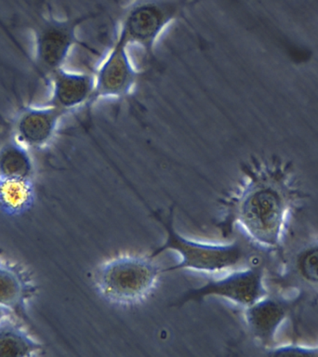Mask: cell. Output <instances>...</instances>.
Masks as SVG:
<instances>
[{"instance_id":"cell-1","label":"cell","mask_w":318,"mask_h":357,"mask_svg":"<svg viewBox=\"0 0 318 357\" xmlns=\"http://www.w3.org/2000/svg\"><path fill=\"white\" fill-rule=\"evenodd\" d=\"M245 172L244 183L228 200L222 231L237 225L259 248L278 250L292 215V188L283 175L268 167H248Z\"/></svg>"},{"instance_id":"cell-2","label":"cell","mask_w":318,"mask_h":357,"mask_svg":"<svg viewBox=\"0 0 318 357\" xmlns=\"http://www.w3.org/2000/svg\"><path fill=\"white\" fill-rule=\"evenodd\" d=\"M163 273V268L149 254L121 255L96 267L93 283L99 294L109 303L133 305L153 291Z\"/></svg>"},{"instance_id":"cell-3","label":"cell","mask_w":318,"mask_h":357,"mask_svg":"<svg viewBox=\"0 0 318 357\" xmlns=\"http://www.w3.org/2000/svg\"><path fill=\"white\" fill-rule=\"evenodd\" d=\"M173 208L167 216L160 212L152 211L153 217L162 225L166 233V239L149 254L158 258L166 251H174L180 256V261L172 266L164 268L163 272L189 270L200 273H222L233 269L244 259L245 252L238 242L209 243L187 238L175 229Z\"/></svg>"},{"instance_id":"cell-4","label":"cell","mask_w":318,"mask_h":357,"mask_svg":"<svg viewBox=\"0 0 318 357\" xmlns=\"http://www.w3.org/2000/svg\"><path fill=\"white\" fill-rule=\"evenodd\" d=\"M194 0H135L123 11L117 36L153 57L159 38Z\"/></svg>"},{"instance_id":"cell-5","label":"cell","mask_w":318,"mask_h":357,"mask_svg":"<svg viewBox=\"0 0 318 357\" xmlns=\"http://www.w3.org/2000/svg\"><path fill=\"white\" fill-rule=\"evenodd\" d=\"M93 13L69 19L50 15L33 28V53L36 63L47 74L63 67L73 47L78 43L77 30Z\"/></svg>"},{"instance_id":"cell-6","label":"cell","mask_w":318,"mask_h":357,"mask_svg":"<svg viewBox=\"0 0 318 357\" xmlns=\"http://www.w3.org/2000/svg\"><path fill=\"white\" fill-rule=\"evenodd\" d=\"M266 295L264 271L261 267H248L233 271L222 278L211 279L197 289H190L175 301L174 306L217 297L247 308Z\"/></svg>"},{"instance_id":"cell-7","label":"cell","mask_w":318,"mask_h":357,"mask_svg":"<svg viewBox=\"0 0 318 357\" xmlns=\"http://www.w3.org/2000/svg\"><path fill=\"white\" fill-rule=\"evenodd\" d=\"M128 46L121 36H116L110 52L94 75L92 102L102 99H123L132 91L139 74L130 60Z\"/></svg>"},{"instance_id":"cell-8","label":"cell","mask_w":318,"mask_h":357,"mask_svg":"<svg viewBox=\"0 0 318 357\" xmlns=\"http://www.w3.org/2000/svg\"><path fill=\"white\" fill-rule=\"evenodd\" d=\"M64 112L54 106H25L13 121V139L29 150H41L55 139Z\"/></svg>"},{"instance_id":"cell-9","label":"cell","mask_w":318,"mask_h":357,"mask_svg":"<svg viewBox=\"0 0 318 357\" xmlns=\"http://www.w3.org/2000/svg\"><path fill=\"white\" fill-rule=\"evenodd\" d=\"M50 75L49 105L67 114L86 103H92L95 89L94 75L60 69Z\"/></svg>"},{"instance_id":"cell-10","label":"cell","mask_w":318,"mask_h":357,"mask_svg":"<svg viewBox=\"0 0 318 357\" xmlns=\"http://www.w3.org/2000/svg\"><path fill=\"white\" fill-rule=\"evenodd\" d=\"M36 292L35 282L24 267L0 259V306L11 314H25Z\"/></svg>"},{"instance_id":"cell-11","label":"cell","mask_w":318,"mask_h":357,"mask_svg":"<svg viewBox=\"0 0 318 357\" xmlns=\"http://www.w3.org/2000/svg\"><path fill=\"white\" fill-rule=\"evenodd\" d=\"M287 308L276 298L265 297L244 308L245 322L262 345L270 346L287 317Z\"/></svg>"},{"instance_id":"cell-12","label":"cell","mask_w":318,"mask_h":357,"mask_svg":"<svg viewBox=\"0 0 318 357\" xmlns=\"http://www.w3.org/2000/svg\"><path fill=\"white\" fill-rule=\"evenodd\" d=\"M43 345L11 315L0 321V357L38 356Z\"/></svg>"},{"instance_id":"cell-13","label":"cell","mask_w":318,"mask_h":357,"mask_svg":"<svg viewBox=\"0 0 318 357\" xmlns=\"http://www.w3.org/2000/svg\"><path fill=\"white\" fill-rule=\"evenodd\" d=\"M36 197L33 180L0 177V212L3 214L17 217L27 213Z\"/></svg>"},{"instance_id":"cell-14","label":"cell","mask_w":318,"mask_h":357,"mask_svg":"<svg viewBox=\"0 0 318 357\" xmlns=\"http://www.w3.org/2000/svg\"><path fill=\"white\" fill-rule=\"evenodd\" d=\"M35 176V165L30 150L16 139L0 148V177L31 178Z\"/></svg>"},{"instance_id":"cell-15","label":"cell","mask_w":318,"mask_h":357,"mask_svg":"<svg viewBox=\"0 0 318 357\" xmlns=\"http://www.w3.org/2000/svg\"><path fill=\"white\" fill-rule=\"evenodd\" d=\"M298 269L303 278L318 283V248H310L298 259Z\"/></svg>"},{"instance_id":"cell-16","label":"cell","mask_w":318,"mask_h":357,"mask_svg":"<svg viewBox=\"0 0 318 357\" xmlns=\"http://www.w3.org/2000/svg\"><path fill=\"white\" fill-rule=\"evenodd\" d=\"M272 356H318V348L304 347L300 345H284L271 350Z\"/></svg>"},{"instance_id":"cell-17","label":"cell","mask_w":318,"mask_h":357,"mask_svg":"<svg viewBox=\"0 0 318 357\" xmlns=\"http://www.w3.org/2000/svg\"><path fill=\"white\" fill-rule=\"evenodd\" d=\"M10 315H11V314L7 309L3 308L2 306H0V321L4 319V318L7 317H10Z\"/></svg>"},{"instance_id":"cell-18","label":"cell","mask_w":318,"mask_h":357,"mask_svg":"<svg viewBox=\"0 0 318 357\" xmlns=\"http://www.w3.org/2000/svg\"><path fill=\"white\" fill-rule=\"evenodd\" d=\"M317 348H318V346H317Z\"/></svg>"}]
</instances>
